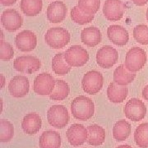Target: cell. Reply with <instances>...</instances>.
Wrapping results in <instances>:
<instances>
[{
  "mask_svg": "<svg viewBox=\"0 0 148 148\" xmlns=\"http://www.w3.org/2000/svg\"><path fill=\"white\" fill-rule=\"evenodd\" d=\"M72 114L78 120H88L94 115L95 106L90 98L80 95L75 98L71 104Z\"/></svg>",
  "mask_w": 148,
  "mask_h": 148,
  "instance_id": "1",
  "label": "cell"
},
{
  "mask_svg": "<svg viewBox=\"0 0 148 148\" xmlns=\"http://www.w3.org/2000/svg\"><path fill=\"white\" fill-rule=\"evenodd\" d=\"M71 36L69 32L63 27H52L49 29L45 35V40L49 47L53 49H62L70 41Z\"/></svg>",
  "mask_w": 148,
  "mask_h": 148,
  "instance_id": "2",
  "label": "cell"
},
{
  "mask_svg": "<svg viewBox=\"0 0 148 148\" xmlns=\"http://www.w3.org/2000/svg\"><path fill=\"white\" fill-rule=\"evenodd\" d=\"M147 63V53L139 47H133L127 51L124 66L132 73H136L143 69Z\"/></svg>",
  "mask_w": 148,
  "mask_h": 148,
  "instance_id": "3",
  "label": "cell"
},
{
  "mask_svg": "<svg viewBox=\"0 0 148 148\" xmlns=\"http://www.w3.org/2000/svg\"><path fill=\"white\" fill-rule=\"evenodd\" d=\"M49 123L55 128H64L69 123V111L64 106H53L49 109L47 113Z\"/></svg>",
  "mask_w": 148,
  "mask_h": 148,
  "instance_id": "4",
  "label": "cell"
},
{
  "mask_svg": "<svg viewBox=\"0 0 148 148\" xmlns=\"http://www.w3.org/2000/svg\"><path fill=\"white\" fill-rule=\"evenodd\" d=\"M104 83V77L98 71H90L85 74L82 80V86L86 93L95 95L101 90Z\"/></svg>",
  "mask_w": 148,
  "mask_h": 148,
  "instance_id": "5",
  "label": "cell"
},
{
  "mask_svg": "<svg viewBox=\"0 0 148 148\" xmlns=\"http://www.w3.org/2000/svg\"><path fill=\"white\" fill-rule=\"evenodd\" d=\"M64 59L71 67H82L89 60V54L82 46L73 45L65 51Z\"/></svg>",
  "mask_w": 148,
  "mask_h": 148,
  "instance_id": "6",
  "label": "cell"
},
{
  "mask_svg": "<svg viewBox=\"0 0 148 148\" xmlns=\"http://www.w3.org/2000/svg\"><path fill=\"white\" fill-rule=\"evenodd\" d=\"M124 114L128 119L134 122L141 121L147 114V107L143 101L132 98L127 101L124 106Z\"/></svg>",
  "mask_w": 148,
  "mask_h": 148,
  "instance_id": "7",
  "label": "cell"
},
{
  "mask_svg": "<svg viewBox=\"0 0 148 148\" xmlns=\"http://www.w3.org/2000/svg\"><path fill=\"white\" fill-rule=\"evenodd\" d=\"M55 82L53 76L47 73H43L38 75L34 81L33 90L40 95H50L55 87Z\"/></svg>",
  "mask_w": 148,
  "mask_h": 148,
  "instance_id": "8",
  "label": "cell"
},
{
  "mask_svg": "<svg viewBox=\"0 0 148 148\" xmlns=\"http://www.w3.org/2000/svg\"><path fill=\"white\" fill-rule=\"evenodd\" d=\"M13 67L17 72L31 74L37 72L41 67V62L34 56H20L14 60Z\"/></svg>",
  "mask_w": 148,
  "mask_h": 148,
  "instance_id": "9",
  "label": "cell"
},
{
  "mask_svg": "<svg viewBox=\"0 0 148 148\" xmlns=\"http://www.w3.org/2000/svg\"><path fill=\"white\" fill-rule=\"evenodd\" d=\"M118 58V51L110 45L101 47L96 53V62L103 69L112 68L117 63Z\"/></svg>",
  "mask_w": 148,
  "mask_h": 148,
  "instance_id": "10",
  "label": "cell"
},
{
  "mask_svg": "<svg viewBox=\"0 0 148 148\" xmlns=\"http://www.w3.org/2000/svg\"><path fill=\"white\" fill-rule=\"evenodd\" d=\"M124 9L125 6L122 0H106L103 13L108 21H117L123 17Z\"/></svg>",
  "mask_w": 148,
  "mask_h": 148,
  "instance_id": "11",
  "label": "cell"
},
{
  "mask_svg": "<svg viewBox=\"0 0 148 148\" xmlns=\"http://www.w3.org/2000/svg\"><path fill=\"white\" fill-rule=\"evenodd\" d=\"M22 17L17 11L14 9H7L1 15V23L3 28L8 32H13L17 31L22 26Z\"/></svg>",
  "mask_w": 148,
  "mask_h": 148,
  "instance_id": "12",
  "label": "cell"
},
{
  "mask_svg": "<svg viewBox=\"0 0 148 148\" xmlns=\"http://www.w3.org/2000/svg\"><path fill=\"white\" fill-rule=\"evenodd\" d=\"M16 48L22 52H31L36 47L37 38L32 31H22L15 38Z\"/></svg>",
  "mask_w": 148,
  "mask_h": 148,
  "instance_id": "13",
  "label": "cell"
},
{
  "mask_svg": "<svg viewBox=\"0 0 148 148\" xmlns=\"http://www.w3.org/2000/svg\"><path fill=\"white\" fill-rule=\"evenodd\" d=\"M88 138L87 129L82 124L75 123L70 126L67 131V138L73 147H78L86 143Z\"/></svg>",
  "mask_w": 148,
  "mask_h": 148,
  "instance_id": "14",
  "label": "cell"
},
{
  "mask_svg": "<svg viewBox=\"0 0 148 148\" xmlns=\"http://www.w3.org/2000/svg\"><path fill=\"white\" fill-rule=\"evenodd\" d=\"M30 89L29 80L24 76H16L12 78L8 84L10 94L16 98H21L27 95Z\"/></svg>",
  "mask_w": 148,
  "mask_h": 148,
  "instance_id": "15",
  "label": "cell"
},
{
  "mask_svg": "<svg viewBox=\"0 0 148 148\" xmlns=\"http://www.w3.org/2000/svg\"><path fill=\"white\" fill-rule=\"evenodd\" d=\"M68 8L62 1H54L48 6L46 10L47 19L52 23H59L65 19Z\"/></svg>",
  "mask_w": 148,
  "mask_h": 148,
  "instance_id": "16",
  "label": "cell"
},
{
  "mask_svg": "<svg viewBox=\"0 0 148 148\" xmlns=\"http://www.w3.org/2000/svg\"><path fill=\"white\" fill-rule=\"evenodd\" d=\"M107 36L111 42L118 46L125 45L129 40L127 31L119 25H112L107 29Z\"/></svg>",
  "mask_w": 148,
  "mask_h": 148,
  "instance_id": "17",
  "label": "cell"
},
{
  "mask_svg": "<svg viewBox=\"0 0 148 148\" xmlns=\"http://www.w3.org/2000/svg\"><path fill=\"white\" fill-rule=\"evenodd\" d=\"M42 125L40 116L36 113H29L21 122L22 130L28 135H34L40 131Z\"/></svg>",
  "mask_w": 148,
  "mask_h": 148,
  "instance_id": "18",
  "label": "cell"
},
{
  "mask_svg": "<svg viewBox=\"0 0 148 148\" xmlns=\"http://www.w3.org/2000/svg\"><path fill=\"white\" fill-rule=\"evenodd\" d=\"M101 31L95 27H86L81 33L82 42L88 47H95L101 41Z\"/></svg>",
  "mask_w": 148,
  "mask_h": 148,
  "instance_id": "19",
  "label": "cell"
},
{
  "mask_svg": "<svg viewBox=\"0 0 148 148\" xmlns=\"http://www.w3.org/2000/svg\"><path fill=\"white\" fill-rule=\"evenodd\" d=\"M128 89L126 86H119L115 82H111L107 88V95L113 103H122L127 97Z\"/></svg>",
  "mask_w": 148,
  "mask_h": 148,
  "instance_id": "20",
  "label": "cell"
},
{
  "mask_svg": "<svg viewBox=\"0 0 148 148\" xmlns=\"http://www.w3.org/2000/svg\"><path fill=\"white\" fill-rule=\"evenodd\" d=\"M39 145L40 148H59L61 146V137L58 132L45 131L40 138Z\"/></svg>",
  "mask_w": 148,
  "mask_h": 148,
  "instance_id": "21",
  "label": "cell"
},
{
  "mask_svg": "<svg viewBox=\"0 0 148 148\" xmlns=\"http://www.w3.org/2000/svg\"><path fill=\"white\" fill-rule=\"evenodd\" d=\"M88 138L87 143L91 146L98 147L102 145L106 139V131L102 127L97 124H92L87 127Z\"/></svg>",
  "mask_w": 148,
  "mask_h": 148,
  "instance_id": "22",
  "label": "cell"
},
{
  "mask_svg": "<svg viewBox=\"0 0 148 148\" xmlns=\"http://www.w3.org/2000/svg\"><path fill=\"white\" fill-rule=\"evenodd\" d=\"M136 73L128 71L124 65H119L114 72V81L119 86H127L133 82Z\"/></svg>",
  "mask_w": 148,
  "mask_h": 148,
  "instance_id": "23",
  "label": "cell"
},
{
  "mask_svg": "<svg viewBox=\"0 0 148 148\" xmlns=\"http://www.w3.org/2000/svg\"><path fill=\"white\" fill-rule=\"evenodd\" d=\"M20 8L26 16H37L42 11V0H21Z\"/></svg>",
  "mask_w": 148,
  "mask_h": 148,
  "instance_id": "24",
  "label": "cell"
},
{
  "mask_svg": "<svg viewBox=\"0 0 148 148\" xmlns=\"http://www.w3.org/2000/svg\"><path fill=\"white\" fill-rule=\"evenodd\" d=\"M131 133V124L126 120H119L113 127V136L117 141L126 140Z\"/></svg>",
  "mask_w": 148,
  "mask_h": 148,
  "instance_id": "25",
  "label": "cell"
},
{
  "mask_svg": "<svg viewBox=\"0 0 148 148\" xmlns=\"http://www.w3.org/2000/svg\"><path fill=\"white\" fill-rule=\"evenodd\" d=\"M70 92L69 84L64 80H56L55 87L53 92L49 95V98L53 101H59L66 99Z\"/></svg>",
  "mask_w": 148,
  "mask_h": 148,
  "instance_id": "26",
  "label": "cell"
},
{
  "mask_svg": "<svg viewBox=\"0 0 148 148\" xmlns=\"http://www.w3.org/2000/svg\"><path fill=\"white\" fill-rule=\"evenodd\" d=\"M64 53H57L52 59V69L55 74L59 76H64L71 71V66L65 61Z\"/></svg>",
  "mask_w": 148,
  "mask_h": 148,
  "instance_id": "27",
  "label": "cell"
},
{
  "mask_svg": "<svg viewBox=\"0 0 148 148\" xmlns=\"http://www.w3.org/2000/svg\"><path fill=\"white\" fill-rule=\"evenodd\" d=\"M134 140L139 147L148 148V123H142L136 128Z\"/></svg>",
  "mask_w": 148,
  "mask_h": 148,
  "instance_id": "28",
  "label": "cell"
},
{
  "mask_svg": "<svg viewBox=\"0 0 148 148\" xmlns=\"http://www.w3.org/2000/svg\"><path fill=\"white\" fill-rule=\"evenodd\" d=\"M14 136V127L10 122L1 119L0 120V142L8 143Z\"/></svg>",
  "mask_w": 148,
  "mask_h": 148,
  "instance_id": "29",
  "label": "cell"
},
{
  "mask_svg": "<svg viewBox=\"0 0 148 148\" xmlns=\"http://www.w3.org/2000/svg\"><path fill=\"white\" fill-rule=\"evenodd\" d=\"M94 15H88L84 13L78 6H75L71 10V19L78 25H85L90 23L94 19Z\"/></svg>",
  "mask_w": 148,
  "mask_h": 148,
  "instance_id": "30",
  "label": "cell"
},
{
  "mask_svg": "<svg viewBox=\"0 0 148 148\" xmlns=\"http://www.w3.org/2000/svg\"><path fill=\"white\" fill-rule=\"evenodd\" d=\"M77 6L86 14L95 15L101 6V0H78Z\"/></svg>",
  "mask_w": 148,
  "mask_h": 148,
  "instance_id": "31",
  "label": "cell"
},
{
  "mask_svg": "<svg viewBox=\"0 0 148 148\" xmlns=\"http://www.w3.org/2000/svg\"><path fill=\"white\" fill-rule=\"evenodd\" d=\"M133 37L136 41L141 45H148V27L147 25L141 24L133 29Z\"/></svg>",
  "mask_w": 148,
  "mask_h": 148,
  "instance_id": "32",
  "label": "cell"
},
{
  "mask_svg": "<svg viewBox=\"0 0 148 148\" xmlns=\"http://www.w3.org/2000/svg\"><path fill=\"white\" fill-rule=\"evenodd\" d=\"M14 50L10 44L6 41H0V59L8 61L13 58Z\"/></svg>",
  "mask_w": 148,
  "mask_h": 148,
  "instance_id": "33",
  "label": "cell"
},
{
  "mask_svg": "<svg viewBox=\"0 0 148 148\" xmlns=\"http://www.w3.org/2000/svg\"><path fill=\"white\" fill-rule=\"evenodd\" d=\"M16 2V0H0L1 4L3 6H12Z\"/></svg>",
  "mask_w": 148,
  "mask_h": 148,
  "instance_id": "34",
  "label": "cell"
},
{
  "mask_svg": "<svg viewBox=\"0 0 148 148\" xmlns=\"http://www.w3.org/2000/svg\"><path fill=\"white\" fill-rule=\"evenodd\" d=\"M132 1L137 6H144L148 3V0H132Z\"/></svg>",
  "mask_w": 148,
  "mask_h": 148,
  "instance_id": "35",
  "label": "cell"
},
{
  "mask_svg": "<svg viewBox=\"0 0 148 148\" xmlns=\"http://www.w3.org/2000/svg\"><path fill=\"white\" fill-rule=\"evenodd\" d=\"M143 97L146 100V101H148V85L147 86H146L143 88Z\"/></svg>",
  "mask_w": 148,
  "mask_h": 148,
  "instance_id": "36",
  "label": "cell"
},
{
  "mask_svg": "<svg viewBox=\"0 0 148 148\" xmlns=\"http://www.w3.org/2000/svg\"><path fill=\"white\" fill-rule=\"evenodd\" d=\"M1 81H2V86H1V88H3V86H4V83H5V78H4V77H3V74H1Z\"/></svg>",
  "mask_w": 148,
  "mask_h": 148,
  "instance_id": "37",
  "label": "cell"
},
{
  "mask_svg": "<svg viewBox=\"0 0 148 148\" xmlns=\"http://www.w3.org/2000/svg\"><path fill=\"white\" fill-rule=\"evenodd\" d=\"M116 148H132L131 146L129 145H121V146H119L118 147Z\"/></svg>",
  "mask_w": 148,
  "mask_h": 148,
  "instance_id": "38",
  "label": "cell"
},
{
  "mask_svg": "<svg viewBox=\"0 0 148 148\" xmlns=\"http://www.w3.org/2000/svg\"><path fill=\"white\" fill-rule=\"evenodd\" d=\"M3 31H1V41H3Z\"/></svg>",
  "mask_w": 148,
  "mask_h": 148,
  "instance_id": "39",
  "label": "cell"
},
{
  "mask_svg": "<svg viewBox=\"0 0 148 148\" xmlns=\"http://www.w3.org/2000/svg\"><path fill=\"white\" fill-rule=\"evenodd\" d=\"M147 21H148V8H147Z\"/></svg>",
  "mask_w": 148,
  "mask_h": 148,
  "instance_id": "40",
  "label": "cell"
}]
</instances>
